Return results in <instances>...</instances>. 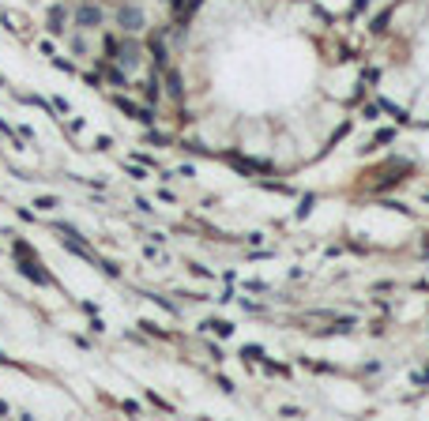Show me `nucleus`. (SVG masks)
I'll list each match as a JSON object with an SVG mask.
<instances>
[{"label":"nucleus","mask_w":429,"mask_h":421,"mask_svg":"<svg viewBox=\"0 0 429 421\" xmlns=\"http://www.w3.org/2000/svg\"><path fill=\"white\" fill-rule=\"evenodd\" d=\"M109 53H117V64H121V68H136V64H140V45L136 42H121L117 45L113 38H109Z\"/></svg>","instance_id":"nucleus-1"},{"label":"nucleus","mask_w":429,"mask_h":421,"mask_svg":"<svg viewBox=\"0 0 429 421\" xmlns=\"http://www.w3.org/2000/svg\"><path fill=\"white\" fill-rule=\"evenodd\" d=\"M19 271H23L30 282H42V286H49V282H53V279H49V271H45L38 260H19Z\"/></svg>","instance_id":"nucleus-2"},{"label":"nucleus","mask_w":429,"mask_h":421,"mask_svg":"<svg viewBox=\"0 0 429 421\" xmlns=\"http://www.w3.org/2000/svg\"><path fill=\"white\" fill-rule=\"evenodd\" d=\"M117 19H121V27H125V30H140V27H143L140 8H121V12H117Z\"/></svg>","instance_id":"nucleus-3"},{"label":"nucleus","mask_w":429,"mask_h":421,"mask_svg":"<svg viewBox=\"0 0 429 421\" xmlns=\"http://www.w3.org/2000/svg\"><path fill=\"white\" fill-rule=\"evenodd\" d=\"M75 23L94 27V23H102V12H98V8H79V12H75Z\"/></svg>","instance_id":"nucleus-4"}]
</instances>
